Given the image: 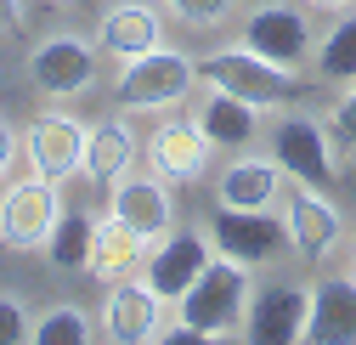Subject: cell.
Wrapping results in <instances>:
<instances>
[{"label":"cell","mask_w":356,"mask_h":345,"mask_svg":"<svg viewBox=\"0 0 356 345\" xmlns=\"http://www.w3.org/2000/svg\"><path fill=\"white\" fill-rule=\"evenodd\" d=\"M193 79H198V63L181 57V51H170V46H153L142 57H124L119 63V102L124 113H164L175 108L187 91H193Z\"/></svg>","instance_id":"1"},{"label":"cell","mask_w":356,"mask_h":345,"mask_svg":"<svg viewBox=\"0 0 356 345\" xmlns=\"http://www.w3.org/2000/svg\"><path fill=\"white\" fill-rule=\"evenodd\" d=\"M249 272L238 266V261H209L204 272H198V283L175 300V317L181 323H193V328H204L209 339H220V334H232L243 317H249Z\"/></svg>","instance_id":"2"},{"label":"cell","mask_w":356,"mask_h":345,"mask_svg":"<svg viewBox=\"0 0 356 345\" xmlns=\"http://www.w3.org/2000/svg\"><path fill=\"white\" fill-rule=\"evenodd\" d=\"M198 79H209L215 91H227L260 113H272V108H289L294 102V68H277V63H266L260 51L238 46V51H215L198 63Z\"/></svg>","instance_id":"3"},{"label":"cell","mask_w":356,"mask_h":345,"mask_svg":"<svg viewBox=\"0 0 356 345\" xmlns=\"http://www.w3.org/2000/svg\"><path fill=\"white\" fill-rule=\"evenodd\" d=\"M57 182L51 176H29V182H12L0 193V243L6 249H46L51 227H57Z\"/></svg>","instance_id":"4"},{"label":"cell","mask_w":356,"mask_h":345,"mask_svg":"<svg viewBox=\"0 0 356 345\" xmlns=\"http://www.w3.org/2000/svg\"><path fill=\"white\" fill-rule=\"evenodd\" d=\"M97 40H85V34H51V40H40L34 57H29V74L34 85L46 97H79V91H91V79H97Z\"/></svg>","instance_id":"5"},{"label":"cell","mask_w":356,"mask_h":345,"mask_svg":"<svg viewBox=\"0 0 356 345\" xmlns=\"http://www.w3.org/2000/svg\"><path fill=\"white\" fill-rule=\"evenodd\" d=\"M272 159H277V170L289 182H300V187H328L334 182V153H328V131L311 113H289L277 131H272Z\"/></svg>","instance_id":"6"},{"label":"cell","mask_w":356,"mask_h":345,"mask_svg":"<svg viewBox=\"0 0 356 345\" xmlns=\"http://www.w3.org/2000/svg\"><path fill=\"white\" fill-rule=\"evenodd\" d=\"M209 238L238 266H266V261H277V255L289 249V227L272 221L266 209H220L215 227H209Z\"/></svg>","instance_id":"7"},{"label":"cell","mask_w":356,"mask_h":345,"mask_svg":"<svg viewBox=\"0 0 356 345\" xmlns=\"http://www.w3.org/2000/svg\"><path fill=\"white\" fill-rule=\"evenodd\" d=\"M164 328V294L142 278H113L108 283V300H102V334L119 339V345H142V339H159Z\"/></svg>","instance_id":"8"},{"label":"cell","mask_w":356,"mask_h":345,"mask_svg":"<svg viewBox=\"0 0 356 345\" xmlns=\"http://www.w3.org/2000/svg\"><path fill=\"white\" fill-rule=\"evenodd\" d=\"M23 153H29L34 176L68 182V176H79V164H85V125L68 119V113H40L29 125V136H23Z\"/></svg>","instance_id":"9"},{"label":"cell","mask_w":356,"mask_h":345,"mask_svg":"<svg viewBox=\"0 0 356 345\" xmlns=\"http://www.w3.org/2000/svg\"><path fill=\"white\" fill-rule=\"evenodd\" d=\"M243 46L260 51L266 63H277V68H300L305 51L317 46V40H311L305 12H294V6H260V12H249V23H243Z\"/></svg>","instance_id":"10"},{"label":"cell","mask_w":356,"mask_h":345,"mask_svg":"<svg viewBox=\"0 0 356 345\" xmlns=\"http://www.w3.org/2000/svg\"><path fill=\"white\" fill-rule=\"evenodd\" d=\"M305 317H311V294L294 283H272V289L249 294L243 334L260 345H294V339H305Z\"/></svg>","instance_id":"11"},{"label":"cell","mask_w":356,"mask_h":345,"mask_svg":"<svg viewBox=\"0 0 356 345\" xmlns=\"http://www.w3.org/2000/svg\"><path fill=\"white\" fill-rule=\"evenodd\" d=\"M147 164L159 182H193L209 164V136L198 131V119H164L153 142H147Z\"/></svg>","instance_id":"12"},{"label":"cell","mask_w":356,"mask_h":345,"mask_svg":"<svg viewBox=\"0 0 356 345\" xmlns=\"http://www.w3.org/2000/svg\"><path fill=\"white\" fill-rule=\"evenodd\" d=\"M283 227H289V249L305 255V261H328L334 243H339V209L317 193V187H300L283 209Z\"/></svg>","instance_id":"13"},{"label":"cell","mask_w":356,"mask_h":345,"mask_svg":"<svg viewBox=\"0 0 356 345\" xmlns=\"http://www.w3.org/2000/svg\"><path fill=\"white\" fill-rule=\"evenodd\" d=\"M108 215H119L130 232H142V238L153 243V238L170 232V193H164L159 176H130V170H124V176L113 182V204H108Z\"/></svg>","instance_id":"14"},{"label":"cell","mask_w":356,"mask_h":345,"mask_svg":"<svg viewBox=\"0 0 356 345\" xmlns=\"http://www.w3.org/2000/svg\"><path fill=\"white\" fill-rule=\"evenodd\" d=\"M305 339L311 345H356V278H323L311 289Z\"/></svg>","instance_id":"15"},{"label":"cell","mask_w":356,"mask_h":345,"mask_svg":"<svg viewBox=\"0 0 356 345\" xmlns=\"http://www.w3.org/2000/svg\"><path fill=\"white\" fill-rule=\"evenodd\" d=\"M204 266H209V243H204L198 232H170V238L153 249V261H147V283L175 306V300L198 283Z\"/></svg>","instance_id":"16"},{"label":"cell","mask_w":356,"mask_h":345,"mask_svg":"<svg viewBox=\"0 0 356 345\" xmlns=\"http://www.w3.org/2000/svg\"><path fill=\"white\" fill-rule=\"evenodd\" d=\"M277 187H283L277 159H232L215 182V198L220 209H272Z\"/></svg>","instance_id":"17"},{"label":"cell","mask_w":356,"mask_h":345,"mask_svg":"<svg viewBox=\"0 0 356 345\" xmlns=\"http://www.w3.org/2000/svg\"><path fill=\"white\" fill-rule=\"evenodd\" d=\"M130 159H136V136H130V125H119V119H102V125H91L85 131V176L91 182H119L124 170H130Z\"/></svg>","instance_id":"18"},{"label":"cell","mask_w":356,"mask_h":345,"mask_svg":"<svg viewBox=\"0 0 356 345\" xmlns=\"http://www.w3.org/2000/svg\"><path fill=\"white\" fill-rule=\"evenodd\" d=\"M97 46L113 51L119 63H124V57H142V51L159 46V17H153L147 6H113V12L102 17V29H97Z\"/></svg>","instance_id":"19"},{"label":"cell","mask_w":356,"mask_h":345,"mask_svg":"<svg viewBox=\"0 0 356 345\" xmlns=\"http://www.w3.org/2000/svg\"><path fill=\"white\" fill-rule=\"evenodd\" d=\"M254 125H260V108L227 97V91H209V102L198 108V131L209 136V147H243L254 142Z\"/></svg>","instance_id":"20"},{"label":"cell","mask_w":356,"mask_h":345,"mask_svg":"<svg viewBox=\"0 0 356 345\" xmlns=\"http://www.w3.org/2000/svg\"><path fill=\"white\" fill-rule=\"evenodd\" d=\"M91 249H97V215L85 209H63L57 227L46 238V255L57 272H91Z\"/></svg>","instance_id":"21"},{"label":"cell","mask_w":356,"mask_h":345,"mask_svg":"<svg viewBox=\"0 0 356 345\" xmlns=\"http://www.w3.org/2000/svg\"><path fill=\"white\" fill-rule=\"evenodd\" d=\"M142 232H130L124 221H119V215H102V221H97V249H91V272L97 278H124L130 266H136L142 261Z\"/></svg>","instance_id":"22"},{"label":"cell","mask_w":356,"mask_h":345,"mask_svg":"<svg viewBox=\"0 0 356 345\" xmlns=\"http://www.w3.org/2000/svg\"><path fill=\"white\" fill-rule=\"evenodd\" d=\"M317 74L334 79V85H356V12H345L317 40Z\"/></svg>","instance_id":"23"},{"label":"cell","mask_w":356,"mask_h":345,"mask_svg":"<svg viewBox=\"0 0 356 345\" xmlns=\"http://www.w3.org/2000/svg\"><path fill=\"white\" fill-rule=\"evenodd\" d=\"M97 328H91V312L79 306H51L46 317L34 323V345H85Z\"/></svg>","instance_id":"24"},{"label":"cell","mask_w":356,"mask_h":345,"mask_svg":"<svg viewBox=\"0 0 356 345\" xmlns=\"http://www.w3.org/2000/svg\"><path fill=\"white\" fill-rule=\"evenodd\" d=\"M227 12H232V0H170V17L187 29H215Z\"/></svg>","instance_id":"25"},{"label":"cell","mask_w":356,"mask_h":345,"mask_svg":"<svg viewBox=\"0 0 356 345\" xmlns=\"http://www.w3.org/2000/svg\"><path fill=\"white\" fill-rule=\"evenodd\" d=\"M328 136H334V142H339V153L356 164V85L339 97V108L328 113Z\"/></svg>","instance_id":"26"},{"label":"cell","mask_w":356,"mask_h":345,"mask_svg":"<svg viewBox=\"0 0 356 345\" xmlns=\"http://www.w3.org/2000/svg\"><path fill=\"white\" fill-rule=\"evenodd\" d=\"M23 339H34V323H29V312L17 306L12 294H0V345H23Z\"/></svg>","instance_id":"27"},{"label":"cell","mask_w":356,"mask_h":345,"mask_svg":"<svg viewBox=\"0 0 356 345\" xmlns=\"http://www.w3.org/2000/svg\"><path fill=\"white\" fill-rule=\"evenodd\" d=\"M159 339H164V345H209V334H204V328H193V323H175V328H159Z\"/></svg>","instance_id":"28"},{"label":"cell","mask_w":356,"mask_h":345,"mask_svg":"<svg viewBox=\"0 0 356 345\" xmlns=\"http://www.w3.org/2000/svg\"><path fill=\"white\" fill-rule=\"evenodd\" d=\"M12 164H17V131H12L6 119H0V182L12 176Z\"/></svg>","instance_id":"29"},{"label":"cell","mask_w":356,"mask_h":345,"mask_svg":"<svg viewBox=\"0 0 356 345\" xmlns=\"http://www.w3.org/2000/svg\"><path fill=\"white\" fill-rule=\"evenodd\" d=\"M23 23V0H0V34Z\"/></svg>","instance_id":"30"},{"label":"cell","mask_w":356,"mask_h":345,"mask_svg":"<svg viewBox=\"0 0 356 345\" xmlns=\"http://www.w3.org/2000/svg\"><path fill=\"white\" fill-rule=\"evenodd\" d=\"M305 6H323V12H350V0H305Z\"/></svg>","instance_id":"31"},{"label":"cell","mask_w":356,"mask_h":345,"mask_svg":"<svg viewBox=\"0 0 356 345\" xmlns=\"http://www.w3.org/2000/svg\"><path fill=\"white\" fill-rule=\"evenodd\" d=\"M350 261H356V249H350Z\"/></svg>","instance_id":"32"}]
</instances>
